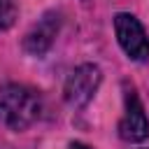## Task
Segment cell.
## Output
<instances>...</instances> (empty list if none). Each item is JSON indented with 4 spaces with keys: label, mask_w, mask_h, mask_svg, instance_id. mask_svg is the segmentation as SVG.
I'll return each mask as SVG.
<instances>
[{
    "label": "cell",
    "mask_w": 149,
    "mask_h": 149,
    "mask_svg": "<svg viewBox=\"0 0 149 149\" xmlns=\"http://www.w3.org/2000/svg\"><path fill=\"white\" fill-rule=\"evenodd\" d=\"M114 33H116L121 49L126 51L130 61H137V63L149 61V35L133 14L119 12L114 16Z\"/></svg>",
    "instance_id": "7a4b0ae2"
},
{
    "label": "cell",
    "mask_w": 149,
    "mask_h": 149,
    "mask_svg": "<svg viewBox=\"0 0 149 149\" xmlns=\"http://www.w3.org/2000/svg\"><path fill=\"white\" fill-rule=\"evenodd\" d=\"M42 116V95L26 84H7L0 91V121L12 130H26Z\"/></svg>",
    "instance_id": "6da1fadb"
},
{
    "label": "cell",
    "mask_w": 149,
    "mask_h": 149,
    "mask_svg": "<svg viewBox=\"0 0 149 149\" xmlns=\"http://www.w3.org/2000/svg\"><path fill=\"white\" fill-rule=\"evenodd\" d=\"M16 19V0H0V30H7Z\"/></svg>",
    "instance_id": "8992f818"
},
{
    "label": "cell",
    "mask_w": 149,
    "mask_h": 149,
    "mask_svg": "<svg viewBox=\"0 0 149 149\" xmlns=\"http://www.w3.org/2000/svg\"><path fill=\"white\" fill-rule=\"evenodd\" d=\"M68 149H91L88 144H84V142H70V147Z\"/></svg>",
    "instance_id": "52a82bcc"
},
{
    "label": "cell",
    "mask_w": 149,
    "mask_h": 149,
    "mask_svg": "<svg viewBox=\"0 0 149 149\" xmlns=\"http://www.w3.org/2000/svg\"><path fill=\"white\" fill-rule=\"evenodd\" d=\"M58 14L56 12H49V14H44L30 30H28V35H26V40H23V49L28 51V54H33V56H44L47 51H49V47L54 44V37H56V33H58Z\"/></svg>",
    "instance_id": "5b68a950"
},
{
    "label": "cell",
    "mask_w": 149,
    "mask_h": 149,
    "mask_svg": "<svg viewBox=\"0 0 149 149\" xmlns=\"http://www.w3.org/2000/svg\"><path fill=\"white\" fill-rule=\"evenodd\" d=\"M119 137L123 142H144L149 137V119L133 88L126 91V112L119 121Z\"/></svg>",
    "instance_id": "277c9868"
},
{
    "label": "cell",
    "mask_w": 149,
    "mask_h": 149,
    "mask_svg": "<svg viewBox=\"0 0 149 149\" xmlns=\"http://www.w3.org/2000/svg\"><path fill=\"white\" fill-rule=\"evenodd\" d=\"M100 79H102V72L98 65L93 63H84L79 68H74L65 81V100L68 105L72 107H84L98 91L100 86Z\"/></svg>",
    "instance_id": "3957f363"
}]
</instances>
